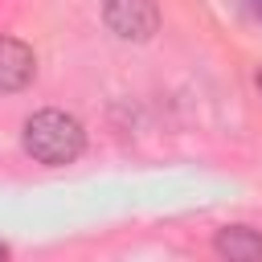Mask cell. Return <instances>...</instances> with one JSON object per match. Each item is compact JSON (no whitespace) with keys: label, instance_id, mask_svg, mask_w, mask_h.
<instances>
[{"label":"cell","instance_id":"6","mask_svg":"<svg viewBox=\"0 0 262 262\" xmlns=\"http://www.w3.org/2000/svg\"><path fill=\"white\" fill-rule=\"evenodd\" d=\"M254 82H258V90H262V70H258V78H254Z\"/></svg>","mask_w":262,"mask_h":262},{"label":"cell","instance_id":"1","mask_svg":"<svg viewBox=\"0 0 262 262\" xmlns=\"http://www.w3.org/2000/svg\"><path fill=\"white\" fill-rule=\"evenodd\" d=\"M86 147V131L66 111H37L25 123V151L37 164H70Z\"/></svg>","mask_w":262,"mask_h":262},{"label":"cell","instance_id":"4","mask_svg":"<svg viewBox=\"0 0 262 262\" xmlns=\"http://www.w3.org/2000/svg\"><path fill=\"white\" fill-rule=\"evenodd\" d=\"M217 254L229 258V262H258L262 258V233L250 229V225H229L217 233Z\"/></svg>","mask_w":262,"mask_h":262},{"label":"cell","instance_id":"5","mask_svg":"<svg viewBox=\"0 0 262 262\" xmlns=\"http://www.w3.org/2000/svg\"><path fill=\"white\" fill-rule=\"evenodd\" d=\"M4 258H8V246H4V242H0V262H4Z\"/></svg>","mask_w":262,"mask_h":262},{"label":"cell","instance_id":"2","mask_svg":"<svg viewBox=\"0 0 262 262\" xmlns=\"http://www.w3.org/2000/svg\"><path fill=\"white\" fill-rule=\"evenodd\" d=\"M102 20L119 41H147L160 29V8L156 0H106Z\"/></svg>","mask_w":262,"mask_h":262},{"label":"cell","instance_id":"7","mask_svg":"<svg viewBox=\"0 0 262 262\" xmlns=\"http://www.w3.org/2000/svg\"><path fill=\"white\" fill-rule=\"evenodd\" d=\"M258 8H262V0H258Z\"/></svg>","mask_w":262,"mask_h":262},{"label":"cell","instance_id":"3","mask_svg":"<svg viewBox=\"0 0 262 262\" xmlns=\"http://www.w3.org/2000/svg\"><path fill=\"white\" fill-rule=\"evenodd\" d=\"M37 74V57L25 41L16 37H0V94H12V90H25Z\"/></svg>","mask_w":262,"mask_h":262}]
</instances>
